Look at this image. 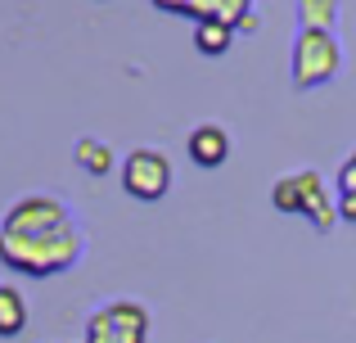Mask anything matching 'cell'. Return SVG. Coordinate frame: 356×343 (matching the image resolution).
<instances>
[{
	"instance_id": "6da1fadb",
	"label": "cell",
	"mask_w": 356,
	"mask_h": 343,
	"mask_svg": "<svg viewBox=\"0 0 356 343\" xmlns=\"http://www.w3.org/2000/svg\"><path fill=\"white\" fill-rule=\"evenodd\" d=\"M81 253V235L77 226H59V230H36V235H18V230H0V262L14 266L23 276H59L77 262Z\"/></svg>"
},
{
	"instance_id": "7a4b0ae2",
	"label": "cell",
	"mask_w": 356,
	"mask_h": 343,
	"mask_svg": "<svg viewBox=\"0 0 356 343\" xmlns=\"http://www.w3.org/2000/svg\"><path fill=\"white\" fill-rule=\"evenodd\" d=\"M270 203H275V212H284V217H312L316 230H334V221H339V208L330 203V194H325V176L321 172H289L275 181V190H270Z\"/></svg>"
},
{
	"instance_id": "3957f363",
	"label": "cell",
	"mask_w": 356,
	"mask_h": 343,
	"mask_svg": "<svg viewBox=\"0 0 356 343\" xmlns=\"http://www.w3.org/2000/svg\"><path fill=\"white\" fill-rule=\"evenodd\" d=\"M343 50L334 41V32H316V27H302L293 41V86L298 90H312L325 86V81L339 72Z\"/></svg>"
},
{
	"instance_id": "277c9868",
	"label": "cell",
	"mask_w": 356,
	"mask_h": 343,
	"mask_svg": "<svg viewBox=\"0 0 356 343\" xmlns=\"http://www.w3.org/2000/svg\"><path fill=\"white\" fill-rule=\"evenodd\" d=\"M86 343H149V312L131 298L104 303L86 321Z\"/></svg>"
},
{
	"instance_id": "5b68a950",
	"label": "cell",
	"mask_w": 356,
	"mask_h": 343,
	"mask_svg": "<svg viewBox=\"0 0 356 343\" xmlns=\"http://www.w3.org/2000/svg\"><path fill=\"white\" fill-rule=\"evenodd\" d=\"M122 185H127L131 199L140 203H158L167 190H172V163L158 150H131L127 163H122Z\"/></svg>"
},
{
	"instance_id": "8992f818",
	"label": "cell",
	"mask_w": 356,
	"mask_h": 343,
	"mask_svg": "<svg viewBox=\"0 0 356 343\" xmlns=\"http://www.w3.org/2000/svg\"><path fill=\"white\" fill-rule=\"evenodd\" d=\"M68 221H72V212L63 208V199H54V194H27V199H18L14 208L5 212L0 230L36 235V230H59V226H68Z\"/></svg>"
},
{
	"instance_id": "52a82bcc",
	"label": "cell",
	"mask_w": 356,
	"mask_h": 343,
	"mask_svg": "<svg viewBox=\"0 0 356 343\" xmlns=\"http://www.w3.org/2000/svg\"><path fill=\"white\" fill-rule=\"evenodd\" d=\"M185 145H190V159L199 163V168H221V163L230 159V136H226V127H217V122L194 127Z\"/></svg>"
},
{
	"instance_id": "ba28073f",
	"label": "cell",
	"mask_w": 356,
	"mask_h": 343,
	"mask_svg": "<svg viewBox=\"0 0 356 343\" xmlns=\"http://www.w3.org/2000/svg\"><path fill=\"white\" fill-rule=\"evenodd\" d=\"M248 5L252 0H194V18L199 23H226L235 32H248V27H257Z\"/></svg>"
},
{
	"instance_id": "9c48e42d",
	"label": "cell",
	"mask_w": 356,
	"mask_h": 343,
	"mask_svg": "<svg viewBox=\"0 0 356 343\" xmlns=\"http://www.w3.org/2000/svg\"><path fill=\"white\" fill-rule=\"evenodd\" d=\"M27 326V303L18 289H9V285H0V339H14L23 335Z\"/></svg>"
},
{
	"instance_id": "30bf717a",
	"label": "cell",
	"mask_w": 356,
	"mask_h": 343,
	"mask_svg": "<svg viewBox=\"0 0 356 343\" xmlns=\"http://www.w3.org/2000/svg\"><path fill=\"white\" fill-rule=\"evenodd\" d=\"M230 41H235V27H226V23H199V32H194L199 54H226Z\"/></svg>"
},
{
	"instance_id": "8fae6325",
	"label": "cell",
	"mask_w": 356,
	"mask_h": 343,
	"mask_svg": "<svg viewBox=\"0 0 356 343\" xmlns=\"http://www.w3.org/2000/svg\"><path fill=\"white\" fill-rule=\"evenodd\" d=\"M77 168H81V172H90V176H104L108 168H113V150L86 136V141L77 145Z\"/></svg>"
},
{
	"instance_id": "7c38bea8",
	"label": "cell",
	"mask_w": 356,
	"mask_h": 343,
	"mask_svg": "<svg viewBox=\"0 0 356 343\" xmlns=\"http://www.w3.org/2000/svg\"><path fill=\"white\" fill-rule=\"evenodd\" d=\"M298 14H302V27H316V32H334L339 5H334V0H302V5H298Z\"/></svg>"
},
{
	"instance_id": "4fadbf2b",
	"label": "cell",
	"mask_w": 356,
	"mask_h": 343,
	"mask_svg": "<svg viewBox=\"0 0 356 343\" xmlns=\"http://www.w3.org/2000/svg\"><path fill=\"white\" fill-rule=\"evenodd\" d=\"M339 194H356V150L343 159V168H339Z\"/></svg>"
},
{
	"instance_id": "5bb4252c",
	"label": "cell",
	"mask_w": 356,
	"mask_h": 343,
	"mask_svg": "<svg viewBox=\"0 0 356 343\" xmlns=\"http://www.w3.org/2000/svg\"><path fill=\"white\" fill-rule=\"evenodd\" d=\"M339 221H356V194H339Z\"/></svg>"
}]
</instances>
